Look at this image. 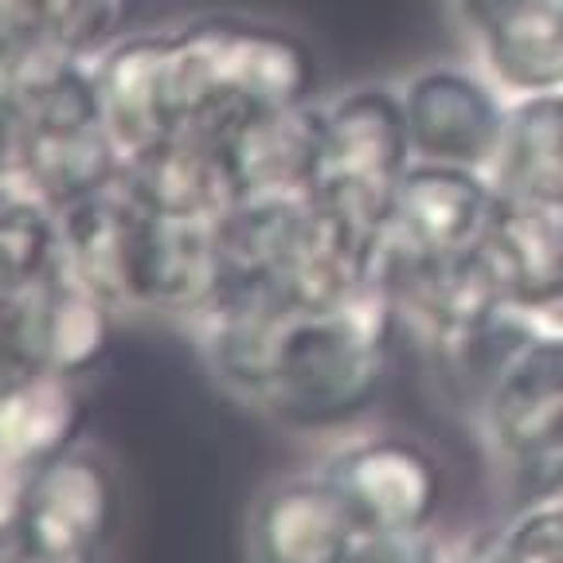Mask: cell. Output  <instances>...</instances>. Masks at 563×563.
Listing matches in <instances>:
<instances>
[{"label":"cell","instance_id":"obj_1","mask_svg":"<svg viewBox=\"0 0 563 563\" xmlns=\"http://www.w3.org/2000/svg\"><path fill=\"white\" fill-rule=\"evenodd\" d=\"M173 137H216L246 114L317 102L321 63L298 32L216 16L165 32Z\"/></svg>","mask_w":563,"mask_h":563},{"label":"cell","instance_id":"obj_2","mask_svg":"<svg viewBox=\"0 0 563 563\" xmlns=\"http://www.w3.org/2000/svg\"><path fill=\"white\" fill-rule=\"evenodd\" d=\"M391 341L379 290L341 309H290L255 411L306 434L349 431L384 391Z\"/></svg>","mask_w":563,"mask_h":563},{"label":"cell","instance_id":"obj_3","mask_svg":"<svg viewBox=\"0 0 563 563\" xmlns=\"http://www.w3.org/2000/svg\"><path fill=\"white\" fill-rule=\"evenodd\" d=\"M411 161L399 82H361L321 102V153L309 196L384 235Z\"/></svg>","mask_w":563,"mask_h":563},{"label":"cell","instance_id":"obj_4","mask_svg":"<svg viewBox=\"0 0 563 563\" xmlns=\"http://www.w3.org/2000/svg\"><path fill=\"white\" fill-rule=\"evenodd\" d=\"M497 466L517 482L563 450V317H540L474 396Z\"/></svg>","mask_w":563,"mask_h":563},{"label":"cell","instance_id":"obj_5","mask_svg":"<svg viewBox=\"0 0 563 563\" xmlns=\"http://www.w3.org/2000/svg\"><path fill=\"white\" fill-rule=\"evenodd\" d=\"M376 290L396 321V336H411L434 356L454 352L512 309L482 246L462 255L411 258L379 239Z\"/></svg>","mask_w":563,"mask_h":563},{"label":"cell","instance_id":"obj_6","mask_svg":"<svg viewBox=\"0 0 563 563\" xmlns=\"http://www.w3.org/2000/svg\"><path fill=\"white\" fill-rule=\"evenodd\" d=\"M364 532L439 525L446 477L422 439L404 431H341L317 462Z\"/></svg>","mask_w":563,"mask_h":563},{"label":"cell","instance_id":"obj_7","mask_svg":"<svg viewBox=\"0 0 563 563\" xmlns=\"http://www.w3.org/2000/svg\"><path fill=\"white\" fill-rule=\"evenodd\" d=\"M415 161L493 173L512 98L477 63H427L399 82Z\"/></svg>","mask_w":563,"mask_h":563},{"label":"cell","instance_id":"obj_8","mask_svg":"<svg viewBox=\"0 0 563 563\" xmlns=\"http://www.w3.org/2000/svg\"><path fill=\"white\" fill-rule=\"evenodd\" d=\"M125 525V482L114 457L95 442H75L40 462L27 493L24 540L75 555L110 560Z\"/></svg>","mask_w":563,"mask_h":563},{"label":"cell","instance_id":"obj_9","mask_svg":"<svg viewBox=\"0 0 563 563\" xmlns=\"http://www.w3.org/2000/svg\"><path fill=\"white\" fill-rule=\"evenodd\" d=\"M446 9L501 95L563 90V0H446Z\"/></svg>","mask_w":563,"mask_h":563},{"label":"cell","instance_id":"obj_10","mask_svg":"<svg viewBox=\"0 0 563 563\" xmlns=\"http://www.w3.org/2000/svg\"><path fill=\"white\" fill-rule=\"evenodd\" d=\"M361 537L364 528L321 466L278 474L246 512L251 563H344Z\"/></svg>","mask_w":563,"mask_h":563},{"label":"cell","instance_id":"obj_11","mask_svg":"<svg viewBox=\"0 0 563 563\" xmlns=\"http://www.w3.org/2000/svg\"><path fill=\"white\" fill-rule=\"evenodd\" d=\"M497 200H501V188L489 173L411 161L379 239L384 246L411 258L477 251L485 243Z\"/></svg>","mask_w":563,"mask_h":563},{"label":"cell","instance_id":"obj_12","mask_svg":"<svg viewBox=\"0 0 563 563\" xmlns=\"http://www.w3.org/2000/svg\"><path fill=\"white\" fill-rule=\"evenodd\" d=\"M376 271L379 235L309 196L274 290L290 309H341L376 294Z\"/></svg>","mask_w":563,"mask_h":563},{"label":"cell","instance_id":"obj_13","mask_svg":"<svg viewBox=\"0 0 563 563\" xmlns=\"http://www.w3.org/2000/svg\"><path fill=\"white\" fill-rule=\"evenodd\" d=\"M482 251L512 309L563 317V203L501 192Z\"/></svg>","mask_w":563,"mask_h":563},{"label":"cell","instance_id":"obj_14","mask_svg":"<svg viewBox=\"0 0 563 563\" xmlns=\"http://www.w3.org/2000/svg\"><path fill=\"white\" fill-rule=\"evenodd\" d=\"M239 196L309 192L321 153V102L246 114L220 137Z\"/></svg>","mask_w":563,"mask_h":563},{"label":"cell","instance_id":"obj_15","mask_svg":"<svg viewBox=\"0 0 563 563\" xmlns=\"http://www.w3.org/2000/svg\"><path fill=\"white\" fill-rule=\"evenodd\" d=\"M110 321H114V306L70 271L67 255H63V266L35 294L40 364L70 379L90 376L110 349Z\"/></svg>","mask_w":563,"mask_h":563},{"label":"cell","instance_id":"obj_16","mask_svg":"<svg viewBox=\"0 0 563 563\" xmlns=\"http://www.w3.org/2000/svg\"><path fill=\"white\" fill-rule=\"evenodd\" d=\"M82 379L40 368L0 387V454L20 457L27 466L82 442Z\"/></svg>","mask_w":563,"mask_h":563},{"label":"cell","instance_id":"obj_17","mask_svg":"<svg viewBox=\"0 0 563 563\" xmlns=\"http://www.w3.org/2000/svg\"><path fill=\"white\" fill-rule=\"evenodd\" d=\"M489 176L501 192L563 203V90L512 98L501 157Z\"/></svg>","mask_w":563,"mask_h":563},{"label":"cell","instance_id":"obj_18","mask_svg":"<svg viewBox=\"0 0 563 563\" xmlns=\"http://www.w3.org/2000/svg\"><path fill=\"white\" fill-rule=\"evenodd\" d=\"M118 24V0H0V32L87 55Z\"/></svg>","mask_w":563,"mask_h":563},{"label":"cell","instance_id":"obj_19","mask_svg":"<svg viewBox=\"0 0 563 563\" xmlns=\"http://www.w3.org/2000/svg\"><path fill=\"white\" fill-rule=\"evenodd\" d=\"M493 537L505 563H563V501L528 497Z\"/></svg>","mask_w":563,"mask_h":563},{"label":"cell","instance_id":"obj_20","mask_svg":"<svg viewBox=\"0 0 563 563\" xmlns=\"http://www.w3.org/2000/svg\"><path fill=\"white\" fill-rule=\"evenodd\" d=\"M344 563H457V544L439 525L411 532H364Z\"/></svg>","mask_w":563,"mask_h":563},{"label":"cell","instance_id":"obj_21","mask_svg":"<svg viewBox=\"0 0 563 563\" xmlns=\"http://www.w3.org/2000/svg\"><path fill=\"white\" fill-rule=\"evenodd\" d=\"M32 474H35V466H27L20 457L0 454V555L9 552L20 540V532H24Z\"/></svg>","mask_w":563,"mask_h":563},{"label":"cell","instance_id":"obj_22","mask_svg":"<svg viewBox=\"0 0 563 563\" xmlns=\"http://www.w3.org/2000/svg\"><path fill=\"white\" fill-rule=\"evenodd\" d=\"M517 489H520V501L528 497H548V501H563V450L548 462H540L537 470H528V474L517 477Z\"/></svg>","mask_w":563,"mask_h":563},{"label":"cell","instance_id":"obj_23","mask_svg":"<svg viewBox=\"0 0 563 563\" xmlns=\"http://www.w3.org/2000/svg\"><path fill=\"white\" fill-rule=\"evenodd\" d=\"M0 563H106L98 555H75V552H59V548H44L35 540L20 537L9 552L0 555Z\"/></svg>","mask_w":563,"mask_h":563}]
</instances>
